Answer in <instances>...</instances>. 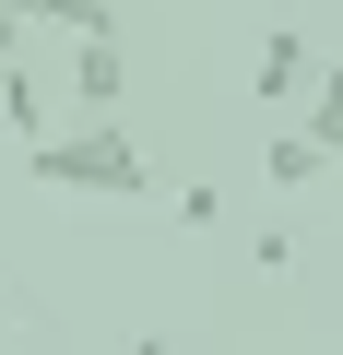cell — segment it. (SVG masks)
Here are the masks:
<instances>
[{
	"label": "cell",
	"instance_id": "1",
	"mask_svg": "<svg viewBox=\"0 0 343 355\" xmlns=\"http://www.w3.org/2000/svg\"><path fill=\"white\" fill-rule=\"evenodd\" d=\"M24 166H36V190H83V202H142V142L118 130V119H71V130H36L24 142Z\"/></svg>",
	"mask_w": 343,
	"mask_h": 355
},
{
	"label": "cell",
	"instance_id": "2",
	"mask_svg": "<svg viewBox=\"0 0 343 355\" xmlns=\"http://www.w3.org/2000/svg\"><path fill=\"white\" fill-rule=\"evenodd\" d=\"M308 83H319V48H308V24H272V36H261V71H249V95H261V107H296Z\"/></svg>",
	"mask_w": 343,
	"mask_h": 355
},
{
	"label": "cell",
	"instance_id": "3",
	"mask_svg": "<svg viewBox=\"0 0 343 355\" xmlns=\"http://www.w3.org/2000/svg\"><path fill=\"white\" fill-rule=\"evenodd\" d=\"M71 95H83L95 119H107V107L130 95V60H118V36H83V60H71Z\"/></svg>",
	"mask_w": 343,
	"mask_h": 355
},
{
	"label": "cell",
	"instance_id": "4",
	"mask_svg": "<svg viewBox=\"0 0 343 355\" xmlns=\"http://www.w3.org/2000/svg\"><path fill=\"white\" fill-rule=\"evenodd\" d=\"M296 130H308V142H319V154L343 166V60H331V71H319V83L296 95Z\"/></svg>",
	"mask_w": 343,
	"mask_h": 355
},
{
	"label": "cell",
	"instance_id": "5",
	"mask_svg": "<svg viewBox=\"0 0 343 355\" xmlns=\"http://www.w3.org/2000/svg\"><path fill=\"white\" fill-rule=\"evenodd\" d=\"M24 24H60V36H118V0H0Z\"/></svg>",
	"mask_w": 343,
	"mask_h": 355
},
{
	"label": "cell",
	"instance_id": "6",
	"mask_svg": "<svg viewBox=\"0 0 343 355\" xmlns=\"http://www.w3.org/2000/svg\"><path fill=\"white\" fill-rule=\"evenodd\" d=\"M0 130H24V142L48 130V83H36L24 60H12V71H0Z\"/></svg>",
	"mask_w": 343,
	"mask_h": 355
},
{
	"label": "cell",
	"instance_id": "7",
	"mask_svg": "<svg viewBox=\"0 0 343 355\" xmlns=\"http://www.w3.org/2000/svg\"><path fill=\"white\" fill-rule=\"evenodd\" d=\"M319 166H331V154H319L308 130H272V154H261V178H272V190H308Z\"/></svg>",
	"mask_w": 343,
	"mask_h": 355
},
{
	"label": "cell",
	"instance_id": "8",
	"mask_svg": "<svg viewBox=\"0 0 343 355\" xmlns=\"http://www.w3.org/2000/svg\"><path fill=\"white\" fill-rule=\"evenodd\" d=\"M24 60V12H0V71H12Z\"/></svg>",
	"mask_w": 343,
	"mask_h": 355
},
{
	"label": "cell",
	"instance_id": "9",
	"mask_svg": "<svg viewBox=\"0 0 343 355\" xmlns=\"http://www.w3.org/2000/svg\"><path fill=\"white\" fill-rule=\"evenodd\" d=\"M118 355H178V343H166V331H130V343H118Z\"/></svg>",
	"mask_w": 343,
	"mask_h": 355
}]
</instances>
